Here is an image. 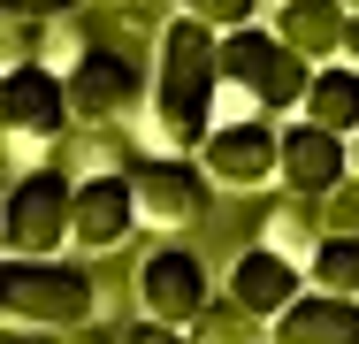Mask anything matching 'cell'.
Instances as JSON below:
<instances>
[{"label": "cell", "instance_id": "16", "mask_svg": "<svg viewBox=\"0 0 359 344\" xmlns=\"http://www.w3.org/2000/svg\"><path fill=\"white\" fill-rule=\"evenodd\" d=\"M260 237L306 268V260H313V245L329 237V230H321V199H298V192H283V199L268 206V230H260Z\"/></svg>", "mask_w": 359, "mask_h": 344}, {"label": "cell", "instance_id": "27", "mask_svg": "<svg viewBox=\"0 0 359 344\" xmlns=\"http://www.w3.org/2000/svg\"><path fill=\"white\" fill-rule=\"evenodd\" d=\"M268 344H276V337H268Z\"/></svg>", "mask_w": 359, "mask_h": 344}, {"label": "cell", "instance_id": "11", "mask_svg": "<svg viewBox=\"0 0 359 344\" xmlns=\"http://www.w3.org/2000/svg\"><path fill=\"white\" fill-rule=\"evenodd\" d=\"M337 184H352V138L321 131V123H283V192L298 199H329Z\"/></svg>", "mask_w": 359, "mask_h": 344}, {"label": "cell", "instance_id": "18", "mask_svg": "<svg viewBox=\"0 0 359 344\" xmlns=\"http://www.w3.org/2000/svg\"><path fill=\"white\" fill-rule=\"evenodd\" d=\"M191 344H268V337H260V322H252V314H245V306L222 291L215 306L191 322Z\"/></svg>", "mask_w": 359, "mask_h": 344}, {"label": "cell", "instance_id": "9", "mask_svg": "<svg viewBox=\"0 0 359 344\" xmlns=\"http://www.w3.org/2000/svg\"><path fill=\"white\" fill-rule=\"evenodd\" d=\"M145 92H153V77H145L123 46H92L69 77V107L76 123H123V115H138Z\"/></svg>", "mask_w": 359, "mask_h": 344}, {"label": "cell", "instance_id": "28", "mask_svg": "<svg viewBox=\"0 0 359 344\" xmlns=\"http://www.w3.org/2000/svg\"><path fill=\"white\" fill-rule=\"evenodd\" d=\"M8 344H15V337H8Z\"/></svg>", "mask_w": 359, "mask_h": 344}, {"label": "cell", "instance_id": "24", "mask_svg": "<svg viewBox=\"0 0 359 344\" xmlns=\"http://www.w3.org/2000/svg\"><path fill=\"white\" fill-rule=\"evenodd\" d=\"M344 62H359V15H352V39H344Z\"/></svg>", "mask_w": 359, "mask_h": 344}, {"label": "cell", "instance_id": "21", "mask_svg": "<svg viewBox=\"0 0 359 344\" xmlns=\"http://www.w3.org/2000/svg\"><path fill=\"white\" fill-rule=\"evenodd\" d=\"M0 8H8V23H62L84 0H0Z\"/></svg>", "mask_w": 359, "mask_h": 344}, {"label": "cell", "instance_id": "23", "mask_svg": "<svg viewBox=\"0 0 359 344\" xmlns=\"http://www.w3.org/2000/svg\"><path fill=\"white\" fill-rule=\"evenodd\" d=\"M54 344H123V337H107V329L92 322V329H76V337H54Z\"/></svg>", "mask_w": 359, "mask_h": 344}, {"label": "cell", "instance_id": "3", "mask_svg": "<svg viewBox=\"0 0 359 344\" xmlns=\"http://www.w3.org/2000/svg\"><path fill=\"white\" fill-rule=\"evenodd\" d=\"M313 92V62H298L276 31H229L222 39V100H245L252 115H283V107H306Z\"/></svg>", "mask_w": 359, "mask_h": 344}, {"label": "cell", "instance_id": "4", "mask_svg": "<svg viewBox=\"0 0 359 344\" xmlns=\"http://www.w3.org/2000/svg\"><path fill=\"white\" fill-rule=\"evenodd\" d=\"M76 245V184L62 168H31L8 184V214H0V253L8 260H69Z\"/></svg>", "mask_w": 359, "mask_h": 344}, {"label": "cell", "instance_id": "14", "mask_svg": "<svg viewBox=\"0 0 359 344\" xmlns=\"http://www.w3.org/2000/svg\"><path fill=\"white\" fill-rule=\"evenodd\" d=\"M276 344H359V298L306 291L283 322H276Z\"/></svg>", "mask_w": 359, "mask_h": 344}, {"label": "cell", "instance_id": "20", "mask_svg": "<svg viewBox=\"0 0 359 344\" xmlns=\"http://www.w3.org/2000/svg\"><path fill=\"white\" fill-rule=\"evenodd\" d=\"M84 54H92L84 23H69V15H62V23H46V46H39V62L54 69V77H76V62H84Z\"/></svg>", "mask_w": 359, "mask_h": 344}, {"label": "cell", "instance_id": "10", "mask_svg": "<svg viewBox=\"0 0 359 344\" xmlns=\"http://www.w3.org/2000/svg\"><path fill=\"white\" fill-rule=\"evenodd\" d=\"M222 291H229V298H237L252 322H283V314L306 298V291H313V283H306V268H298L290 253H276V245L260 237V245H245V253L229 260Z\"/></svg>", "mask_w": 359, "mask_h": 344}, {"label": "cell", "instance_id": "25", "mask_svg": "<svg viewBox=\"0 0 359 344\" xmlns=\"http://www.w3.org/2000/svg\"><path fill=\"white\" fill-rule=\"evenodd\" d=\"M352 184H359V138H352Z\"/></svg>", "mask_w": 359, "mask_h": 344}, {"label": "cell", "instance_id": "5", "mask_svg": "<svg viewBox=\"0 0 359 344\" xmlns=\"http://www.w3.org/2000/svg\"><path fill=\"white\" fill-rule=\"evenodd\" d=\"M69 77H54L46 62H8L0 69V138L8 153H46L69 131Z\"/></svg>", "mask_w": 359, "mask_h": 344}, {"label": "cell", "instance_id": "12", "mask_svg": "<svg viewBox=\"0 0 359 344\" xmlns=\"http://www.w3.org/2000/svg\"><path fill=\"white\" fill-rule=\"evenodd\" d=\"M276 39H283L298 62L329 69L344 62V39H352V8L344 0H276V23H268Z\"/></svg>", "mask_w": 359, "mask_h": 344}, {"label": "cell", "instance_id": "22", "mask_svg": "<svg viewBox=\"0 0 359 344\" xmlns=\"http://www.w3.org/2000/svg\"><path fill=\"white\" fill-rule=\"evenodd\" d=\"M123 344H191V329H168V322H130V329H123Z\"/></svg>", "mask_w": 359, "mask_h": 344}, {"label": "cell", "instance_id": "2", "mask_svg": "<svg viewBox=\"0 0 359 344\" xmlns=\"http://www.w3.org/2000/svg\"><path fill=\"white\" fill-rule=\"evenodd\" d=\"M0 314L8 329H31V337H76L100 322V283L76 260H8Z\"/></svg>", "mask_w": 359, "mask_h": 344}, {"label": "cell", "instance_id": "1", "mask_svg": "<svg viewBox=\"0 0 359 344\" xmlns=\"http://www.w3.org/2000/svg\"><path fill=\"white\" fill-rule=\"evenodd\" d=\"M215 107H222V39L191 15L161 23L153 46V92H145V138L153 153H191L215 138Z\"/></svg>", "mask_w": 359, "mask_h": 344}, {"label": "cell", "instance_id": "15", "mask_svg": "<svg viewBox=\"0 0 359 344\" xmlns=\"http://www.w3.org/2000/svg\"><path fill=\"white\" fill-rule=\"evenodd\" d=\"M306 123H321V131L337 138H359V62H329L313 69V92H306V107H298Z\"/></svg>", "mask_w": 359, "mask_h": 344}, {"label": "cell", "instance_id": "13", "mask_svg": "<svg viewBox=\"0 0 359 344\" xmlns=\"http://www.w3.org/2000/svg\"><path fill=\"white\" fill-rule=\"evenodd\" d=\"M138 230L130 176H76V253H115Z\"/></svg>", "mask_w": 359, "mask_h": 344}, {"label": "cell", "instance_id": "6", "mask_svg": "<svg viewBox=\"0 0 359 344\" xmlns=\"http://www.w3.org/2000/svg\"><path fill=\"white\" fill-rule=\"evenodd\" d=\"M199 168L215 176V192H268L283 184V131L268 115H229L199 145Z\"/></svg>", "mask_w": 359, "mask_h": 344}, {"label": "cell", "instance_id": "7", "mask_svg": "<svg viewBox=\"0 0 359 344\" xmlns=\"http://www.w3.org/2000/svg\"><path fill=\"white\" fill-rule=\"evenodd\" d=\"M130 192H138L145 230H191L207 214V199H215V176L191 153H145L138 168H130Z\"/></svg>", "mask_w": 359, "mask_h": 344}, {"label": "cell", "instance_id": "8", "mask_svg": "<svg viewBox=\"0 0 359 344\" xmlns=\"http://www.w3.org/2000/svg\"><path fill=\"white\" fill-rule=\"evenodd\" d=\"M215 298H222V291H215V275H207V260L184 253V245H161V253L138 260V314H145V322L191 329Z\"/></svg>", "mask_w": 359, "mask_h": 344}, {"label": "cell", "instance_id": "17", "mask_svg": "<svg viewBox=\"0 0 359 344\" xmlns=\"http://www.w3.org/2000/svg\"><path fill=\"white\" fill-rule=\"evenodd\" d=\"M306 283H313V291H329V298H359V237H352V230H329V237L313 245Z\"/></svg>", "mask_w": 359, "mask_h": 344}, {"label": "cell", "instance_id": "19", "mask_svg": "<svg viewBox=\"0 0 359 344\" xmlns=\"http://www.w3.org/2000/svg\"><path fill=\"white\" fill-rule=\"evenodd\" d=\"M176 15H191V23H207L215 39H229V31H252L260 0H176Z\"/></svg>", "mask_w": 359, "mask_h": 344}, {"label": "cell", "instance_id": "26", "mask_svg": "<svg viewBox=\"0 0 359 344\" xmlns=\"http://www.w3.org/2000/svg\"><path fill=\"white\" fill-rule=\"evenodd\" d=\"M344 8H352V15H359V0H344Z\"/></svg>", "mask_w": 359, "mask_h": 344}]
</instances>
